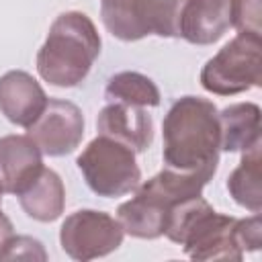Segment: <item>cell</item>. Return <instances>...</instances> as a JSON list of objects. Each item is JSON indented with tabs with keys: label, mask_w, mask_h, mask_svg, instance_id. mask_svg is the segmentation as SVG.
Segmentation results:
<instances>
[{
	"label": "cell",
	"mask_w": 262,
	"mask_h": 262,
	"mask_svg": "<svg viewBox=\"0 0 262 262\" xmlns=\"http://www.w3.org/2000/svg\"><path fill=\"white\" fill-rule=\"evenodd\" d=\"M166 168L215 176L221 154L217 106L201 96L178 98L162 123Z\"/></svg>",
	"instance_id": "cell-1"
},
{
	"label": "cell",
	"mask_w": 262,
	"mask_h": 262,
	"mask_svg": "<svg viewBox=\"0 0 262 262\" xmlns=\"http://www.w3.org/2000/svg\"><path fill=\"white\" fill-rule=\"evenodd\" d=\"M100 53V35L84 12H61L37 51V72L51 86L74 88L90 72Z\"/></svg>",
	"instance_id": "cell-2"
},
{
	"label": "cell",
	"mask_w": 262,
	"mask_h": 262,
	"mask_svg": "<svg viewBox=\"0 0 262 262\" xmlns=\"http://www.w3.org/2000/svg\"><path fill=\"white\" fill-rule=\"evenodd\" d=\"M211 176L201 172H178L164 168L135 188V196L121 203L117 219L125 233L139 239L164 235L170 211L192 196H199Z\"/></svg>",
	"instance_id": "cell-3"
},
{
	"label": "cell",
	"mask_w": 262,
	"mask_h": 262,
	"mask_svg": "<svg viewBox=\"0 0 262 262\" xmlns=\"http://www.w3.org/2000/svg\"><path fill=\"white\" fill-rule=\"evenodd\" d=\"M235 217L217 213L201 194L178 203L166 221L164 235L182 246L192 260H235L244 258L235 239Z\"/></svg>",
	"instance_id": "cell-4"
},
{
	"label": "cell",
	"mask_w": 262,
	"mask_h": 262,
	"mask_svg": "<svg viewBox=\"0 0 262 262\" xmlns=\"http://www.w3.org/2000/svg\"><path fill=\"white\" fill-rule=\"evenodd\" d=\"M188 0H100V18L106 31L121 41H139L147 35L180 37V16Z\"/></svg>",
	"instance_id": "cell-5"
},
{
	"label": "cell",
	"mask_w": 262,
	"mask_h": 262,
	"mask_svg": "<svg viewBox=\"0 0 262 262\" xmlns=\"http://www.w3.org/2000/svg\"><path fill=\"white\" fill-rule=\"evenodd\" d=\"M262 84V35L237 33L201 70V86L217 96H233Z\"/></svg>",
	"instance_id": "cell-6"
},
{
	"label": "cell",
	"mask_w": 262,
	"mask_h": 262,
	"mask_svg": "<svg viewBox=\"0 0 262 262\" xmlns=\"http://www.w3.org/2000/svg\"><path fill=\"white\" fill-rule=\"evenodd\" d=\"M88 188L104 199L133 192L141 182L135 151L106 135L94 137L76 160Z\"/></svg>",
	"instance_id": "cell-7"
},
{
	"label": "cell",
	"mask_w": 262,
	"mask_h": 262,
	"mask_svg": "<svg viewBox=\"0 0 262 262\" xmlns=\"http://www.w3.org/2000/svg\"><path fill=\"white\" fill-rule=\"evenodd\" d=\"M125 231L113 215L94 209H80L66 217L59 229L61 250L80 262L102 258L123 244Z\"/></svg>",
	"instance_id": "cell-8"
},
{
	"label": "cell",
	"mask_w": 262,
	"mask_h": 262,
	"mask_svg": "<svg viewBox=\"0 0 262 262\" xmlns=\"http://www.w3.org/2000/svg\"><path fill=\"white\" fill-rule=\"evenodd\" d=\"M29 137L45 156L72 154L84 137V115L70 100L49 98L43 113L29 127Z\"/></svg>",
	"instance_id": "cell-9"
},
{
	"label": "cell",
	"mask_w": 262,
	"mask_h": 262,
	"mask_svg": "<svg viewBox=\"0 0 262 262\" xmlns=\"http://www.w3.org/2000/svg\"><path fill=\"white\" fill-rule=\"evenodd\" d=\"M43 170V154L29 135L0 137V192L20 194Z\"/></svg>",
	"instance_id": "cell-10"
},
{
	"label": "cell",
	"mask_w": 262,
	"mask_h": 262,
	"mask_svg": "<svg viewBox=\"0 0 262 262\" xmlns=\"http://www.w3.org/2000/svg\"><path fill=\"white\" fill-rule=\"evenodd\" d=\"M47 100L45 90L31 74L10 70L0 76V111L10 123L29 129L43 113Z\"/></svg>",
	"instance_id": "cell-11"
},
{
	"label": "cell",
	"mask_w": 262,
	"mask_h": 262,
	"mask_svg": "<svg viewBox=\"0 0 262 262\" xmlns=\"http://www.w3.org/2000/svg\"><path fill=\"white\" fill-rule=\"evenodd\" d=\"M98 135H106L131 147L135 154L145 151L154 141V121L145 108L108 102L96 119Z\"/></svg>",
	"instance_id": "cell-12"
},
{
	"label": "cell",
	"mask_w": 262,
	"mask_h": 262,
	"mask_svg": "<svg viewBox=\"0 0 262 262\" xmlns=\"http://www.w3.org/2000/svg\"><path fill=\"white\" fill-rule=\"evenodd\" d=\"M231 27V0H188L180 16V37L192 45H211Z\"/></svg>",
	"instance_id": "cell-13"
},
{
	"label": "cell",
	"mask_w": 262,
	"mask_h": 262,
	"mask_svg": "<svg viewBox=\"0 0 262 262\" xmlns=\"http://www.w3.org/2000/svg\"><path fill=\"white\" fill-rule=\"evenodd\" d=\"M23 211L41 223L55 221L66 207V188L59 174L51 168L41 170V174L18 194Z\"/></svg>",
	"instance_id": "cell-14"
},
{
	"label": "cell",
	"mask_w": 262,
	"mask_h": 262,
	"mask_svg": "<svg viewBox=\"0 0 262 262\" xmlns=\"http://www.w3.org/2000/svg\"><path fill=\"white\" fill-rule=\"evenodd\" d=\"M221 151H246L260 141V106L235 102L219 111Z\"/></svg>",
	"instance_id": "cell-15"
},
{
	"label": "cell",
	"mask_w": 262,
	"mask_h": 262,
	"mask_svg": "<svg viewBox=\"0 0 262 262\" xmlns=\"http://www.w3.org/2000/svg\"><path fill=\"white\" fill-rule=\"evenodd\" d=\"M262 141L242 151L237 168L227 178V190L231 199L252 213L262 211Z\"/></svg>",
	"instance_id": "cell-16"
},
{
	"label": "cell",
	"mask_w": 262,
	"mask_h": 262,
	"mask_svg": "<svg viewBox=\"0 0 262 262\" xmlns=\"http://www.w3.org/2000/svg\"><path fill=\"white\" fill-rule=\"evenodd\" d=\"M104 98L108 102H123L133 106H158L160 90L151 78L139 72H119L108 78L104 88Z\"/></svg>",
	"instance_id": "cell-17"
},
{
	"label": "cell",
	"mask_w": 262,
	"mask_h": 262,
	"mask_svg": "<svg viewBox=\"0 0 262 262\" xmlns=\"http://www.w3.org/2000/svg\"><path fill=\"white\" fill-rule=\"evenodd\" d=\"M260 2L262 0H231V27H235L237 33L262 35Z\"/></svg>",
	"instance_id": "cell-18"
},
{
	"label": "cell",
	"mask_w": 262,
	"mask_h": 262,
	"mask_svg": "<svg viewBox=\"0 0 262 262\" xmlns=\"http://www.w3.org/2000/svg\"><path fill=\"white\" fill-rule=\"evenodd\" d=\"M0 260H47V254L39 239L29 235H14L2 250Z\"/></svg>",
	"instance_id": "cell-19"
},
{
	"label": "cell",
	"mask_w": 262,
	"mask_h": 262,
	"mask_svg": "<svg viewBox=\"0 0 262 262\" xmlns=\"http://www.w3.org/2000/svg\"><path fill=\"white\" fill-rule=\"evenodd\" d=\"M235 239L242 252H256L262 246V219L260 213L235 221Z\"/></svg>",
	"instance_id": "cell-20"
},
{
	"label": "cell",
	"mask_w": 262,
	"mask_h": 262,
	"mask_svg": "<svg viewBox=\"0 0 262 262\" xmlns=\"http://www.w3.org/2000/svg\"><path fill=\"white\" fill-rule=\"evenodd\" d=\"M14 237V227H12V221L2 213V207H0V254L2 250L6 248V244Z\"/></svg>",
	"instance_id": "cell-21"
},
{
	"label": "cell",
	"mask_w": 262,
	"mask_h": 262,
	"mask_svg": "<svg viewBox=\"0 0 262 262\" xmlns=\"http://www.w3.org/2000/svg\"><path fill=\"white\" fill-rule=\"evenodd\" d=\"M0 207H2V192H0Z\"/></svg>",
	"instance_id": "cell-22"
}]
</instances>
